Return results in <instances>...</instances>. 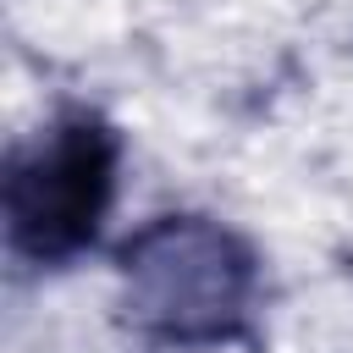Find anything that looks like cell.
<instances>
[{
    "instance_id": "obj_1",
    "label": "cell",
    "mask_w": 353,
    "mask_h": 353,
    "mask_svg": "<svg viewBox=\"0 0 353 353\" xmlns=\"http://www.w3.org/2000/svg\"><path fill=\"white\" fill-rule=\"evenodd\" d=\"M121 309L160 347H232L248 336L259 254L210 215H154L121 248Z\"/></svg>"
},
{
    "instance_id": "obj_2",
    "label": "cell",
    "mask_w": 353,
    "mask_h": 353,
    "mask_svg": "<svg viewBox=\"0 0 353 353\" xmlns=\"http://www.w3.org/2000/svg\"><path fill=\"white\" fill-rule=\"evenodd\" d=\"M121 171V132L99 110L55 116L33 143L6 160L0 210L11 254L33 265H66L94 248Z\"/></svg>"
}]
</instances>
